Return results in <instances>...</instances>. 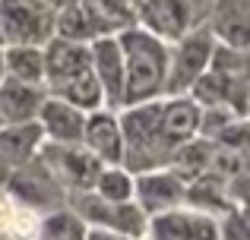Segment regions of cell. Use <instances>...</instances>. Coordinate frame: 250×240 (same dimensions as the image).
<instances>
[{
	"mask_svg": "<svg viewBox=\"0 0 250 240\" xmlns=\"http://www.w3.org/2000/svg\"><path fill=\"white\" fill-rule=\"evenodd\" d=\"M184 203L193 212H206V215H225V212L231 209V205H228V196H225V180L212 171L187 180V186H184Z\"/></svg>",
	"mask_w": 250,
	"mask_h": 240,
	"instance_id": "20",
	"label": "cell"
},
{
	"mask_svg": "<svg viewBox=\"0 0 250 240\" xmlns=\"http://www.w3.org/2000/svg\"><path fill=\"white\" fill-rule=\"evenodd\" d=\"M212 152H215V146L209 139L193 136V139H187L184 146L174 148L168 167L184 180V184H187V180H193V177H200V174L209 171V165H212Z\"/></svg>",
	"mask_w": 250,
	"mask_h": 240,
	"instance_id": "22",
	"label": "cell"
},
{
	"mask_svg": "<svg viewBox=\"0 0 250 240\" xmlns=\"http://www.w3.org/2000/svg\"><path fill=\"white\" fill-rule=\"evenodd\" d=\"M85 224L76 212L70 209H57L48 212V215L38 218V228H35V240H85Z\"/></svg>",
	"mask_w": 250,
	"mask_h": 240,
	"instance_id": "23",
	"label": "cell"
},
{
	"mask_svg": "<svg viewBox=\"0 0 250 240\" xmlns=\"http://www.w3.org/2000/svg\"><path fill=\"white\" fill-rule=\"evenodd\" d=\"M92 193L108 199V203H130L133 199V174L121 165H104Z\"/></svg>",
	"mask_w": 250,
	"mask_h": 240,
	"instance_id": "25",
	"label": "cell"
},
{
	"mask_svg": "<svg viewBox=\"0 0 250 240\" xmlns=\"http://www.w3.org/2000/svg\"><path fill=\"white\" fill-rule=\"evenodd\" d=\"M89 60H92L95 82L102 89V108L121 111L124 108V57H121L117 38L108 35V38L92 41L89 44Z\"/></svg>",
	"mask_w": 250,
	"mask_h": 240,
	"instance_id": "14",
	"label": "cell"
},
{
	"mask_svg": "<svg viewBox=\"0 0 250 240\" xmlns=\"http://www.w3.org/2000/svg\"><path fill=\"white\" fill-rule=\"evenodd\" d=\"M140 3H143V0H136V6H140Z\"/></svg>",
	"mask_w": 250,
	"mask_h": 240,
	"instance_id": "32",
	"label": "cell"
},
{
	"mask_svg": "<svg viewBox=\"0 0 250 240\" xmlns=\"http://www.w3.org/2000/svg\"><path fill=\"white\" fill-rule=\"evenodd\" d=\"M3 70H6V79H13V82L42 86V79H44V48L10 44V48H3Z\"/></svg>",
	"mask_w": 250,
	"mask_h": 240,
	"instance_id": "21",
	"label": "cell"
},
{
	"mask_svg": "<svg viewBox=\"0 0 250 240\" xmlns=\"http://www.w3.org/2000/svg\"><path fill=\"white\" fill-rule=\"evenodd\" d=\"M44 3H48V6H51V10H54V13H57V10H63V6H70V3H76V0H44Z\"/></svg>",
	"mask_w": 250,
	"mask_h": 240,
	"instance_id": "29",
	"label": "cell"
},
{
	"mask_svg": "<svg viewBox=\"0 0 250 240\" xmlns=\"http://www.w3.org/2000/svg\"><path fill=\"white\" fill-rule=\"evenodd\" d=\"M83 146L102 165H121L124 161V136H121V123H117V111L98 108V111L85 114Z\"/></svg>",
	"mask_w": 250,
	"mask_h": 240,
	"instance_id": "16",
	"label": "cell"
},
{
	"mask_svg": "<svg viewBox=\"0 0 250 240\" xmlns=\"http://www.w3.org/2000/svg\"><path fill=\"white\" fill-rule=\"evenodd\" d=\"M212 51H215V38L203 22L196 25V29H190L187 35L177 38V41L171 44V54H168V76H165V92H162V98L187 95L190 86L209 70Z\"/></svg>",
	"mask_w": 250,
	"mask_h": 240,
	"instance_id": "6",
	"label": "cell"
},
{
	"mask_svg": "<svg viewBox=\"0 0 250 240\" xmlns=\"http://www.w3.org/2000/svg\"><path fill=\"white\" fill-rule=\"evenodd\" d=\"M117 123H121L124 136V161L130 174H146L168 167L171 152L162 142V98L140 101L117 111Z\"/></svg>",
	"mask_w": 250,
	"mask_h": 240,
	"instance_id": "3",
	"label": "cell"
},
{
	"mask_svg": "<svg viewBox=\"0 0 250 240\" xmlns=\"http://www.w3.org/2000/svg\"><path fill=\"white\" fill-rule=\"evenodd\" d=\"M54 19L44 0H0V44L44 48L54 38Z\"/></svg>",
	"mask_w": 250,
	"mask_h": 240,
	"instance_id": "5",
	"label": "cell"
},
{
	"mask_svg": "<svg viewBox=\"0 0 250 240\" xmlns=\"http://www.w3.org/2000/svg\"><path fill=\"white\" fill-rule=\"evenodd\" d=\"M203 25L212 32L215 44L250 51V0H209Z\"/></svg>",
	"mask_w": 250,
	"mask_h": 240,
	"instance_id": "13",
	"label": "cell"
},
{
	"mask_svg": "<svg viewBox=\"0 0 250 240\" xmlns=\"http://www.w3.org/2000/svg\"><path fill=\"white\" fill-rule=\"evenodd\" d=\"M67 209L83 218L85 228L111 231V234H121L130 240H146L149 218L140 212V205L133 199L130 203H108V199L95 196L92 190H85V193H70Z\"/></svg>",
	"mask_w": 250,
	"mask_h": 240,
	"instance_id": "4",
	"label": "cell"
},
{
	"mask_svg": "<svg viewBox=\"0 0 250 240\" xmlns=\"http://www.w3.org/2000/svg\"><path fill=\"white\" fill-rule=\"evenodd\" d=\"M85 240H130V237H121V234H111V231L89 228V231H85Z\"/></svg>",
	"mask_w": 250,
	"mask_h": 240,
	"instance_id": "28",
	"label": "cell"
},
{
	"mask_svg": "<svg viewBox=\"0 0 250 240\" xmlns=\"http://www.w3.org/2000/svg\"><path fill=\"white\" fill-rule=\"evenodd\" d=\"M117 29H127L136 22V0H92Z\"/></svg>",
	"mask_w": 250,
	"mask_h": 240,
	"instance_id": "26",
	"label": "cell"
},
{
	"mask_svg": "<svg viewBox=\"0 0 250 240\" xmlns=\"http://www.w3.org/2000/svg\"><path fill=\"white\" fill-rule=\"evenodd\" d=\"M0 190L6 193L10 199H16L19 205H25L29 212H35L38 218L48 215V212H57V209H67V190L57 184V177L48 171L42 158H29L19 171L10 174Z\"/></svg>",
	"mask_w": 250,
	"mask_h": 240,
	"instance_id": "7",
	"label": "cell"
},
{
	"mask_svg": "<svg viewBox=\"0 0 250 240\" xmlns=\"http://www.w3.org/2000/svg\"><path fill=\"white\" fill-rule=\"evenodd\" d=\"M38 129H42L44 142H61V146H83V127H85V111L67 105L61 98L44 95L42 108H38Z\"/></svg>",
	"mask_w": 250,
	"mask_h": 240,
	"instance_id": "15",
	"label": "cell"
},
{
	"mask_svg": "<svg viewBox=\"0 0 250 240\" xmlns=\"http://www.w3.org/2000/svg\"><path fill=\"white\" fill-rule=\"evenodd\" d=\"M209 0H143L136 6V22L140 29L152 32L155 38L174 44L181 35L203 22Z\"/></svg>",
	"mask_w": 250,
	"mask_h": 240,
	"instance_id": "8",
	"label": "cell"
},
{
	"mask_svg": "<svg viewBox=\"0 0 250 240\" xmlns=\"http://www.w3.org/2000/svg\"><path fill=\"white\" fill-rule=\"evenodd\" d=\"M196 123H200V105L190 95L162 98V142L171 155L177 146L196 136Z\"/></svg>",
	"mask_w": 250,
	"mask_h": 240,
	"instance_id": "18",
	"label": "cell"
},
{
	"mask_svg": "<svg viewBox=\"0 0 250 240\" xmlns=\"http://www.w3.org/2000/svg\"><path fill=\"white\" fill-rule=\"evenodd\" d=\"M35 228H38L35 212H29L25 205H19L16 199H10L0 190V234H6L10 240H25L35 237Z\"/></svg>",
	"mask_w": 250,
	"mask_h": 240,
	"instance_id": "24",
	"label": "cell"
},
{
	"mask_svg": "<svg viewBox=\"0 0 250 240\" xmlns=\"http://www.w3.org/2000/svg\"><path fill=\"white\" fill-rule=\"evenodd\" d=\"M42 101H44L42 86L3 79L0 82V123H35Z\"/></svg>",
	"mask_w": 250,
	"mask_h": 240,
	"instance_id": "19",
	"label": "cell"
},
{
	"mask_svg": "<svg viewBox=\"0 0 250 240\" xmlns=\"http://www.w3.org/2000/svg\"><path fill=\"white\" fill-rule=\"evenodd\" d=\"M0 240H10V237H6V234H0Z\"/></svg>",
	"mask_w": 250,
	"mask_h": 240,
	"instance_id": "31",
	"label": "cell"
},
{
	"mask_svg": "<svg viewBox=\"0 0 250 240\" xmlns=\"http://www.w3.org/2000/svg\"><path fill=\"white\" fill-rule=\"evenodd\" d=\"M38 158L48 165V171L57 177V184L70 193H85L95 186L102 174V161L89 152L85 146H61V142H42Z\"/></svg>",
	"mask_w": 250,
	"mask_h": 240,
	"instance_id": "9",
	"label": "cell"
},
{
	"mask_svg": "<svg viewBox=\"0 0 250 240\" xmlns=\"http://www.w3.org/2000/svg\"><path fill=\"white\" fill-rule=\"evenodd\" d=\"M0 127H3V123H0Z\"/></svg>",
	"mask_w": 250,
	"mask_h": 240,
	"instance_id": "33",
	"label": "cell"
},
{
	"mask_svg": "<svg viewBox=\"0 0 250 240\" xmlns=\"http://www.w3.org/2000/svg\"><path fill=\"white\" fill-rule=\"evenodd\" d=\"M146 240H219V222L215 215L177 205L149 218Z\"/></svg>",
	"mask_w": 250,
	"mask_h": 240,
	"instance_id": "11",
	"label": "cell"
},
{
	"mask_svg": "<svg viewBox=\"0 0 250 240\" xmlns=\"http://www.w3.org/2000/svg\"><path fill=\"white\" fill-rule=\"evenodd\" d=\"M212 146L231 148V152H247V117L231 120V123H228V127L212 139Z\"/></svg>",
	"mask_w": 250,
	"mask_h": 240,
	"instance_id": "27",
	"label": "cell"
},
{
	"mask_svg": "<svg viewBox=\"0 0 250 240\" xmlns=\"http://www.w3.org/2000/svg\"><path fill=\"white\" fill-rule=\"evenodd\" d=\"M114 38L121 44L124 57V108L162 98L171 44L155 38L152 32L140 29V25H127Z\"/></svg>",
	"mask_w": 250,
	"mask_h": 240,
	"instance_id": "2",
	"label": "cell"
},
{
	"mask_svg": "<svg viewBox=\"0 0 250 240\" xmlns=\"http://www.w3.org/2000/svg\"><path fill=\"white\" fill-rule=\"evenodd\" d=\"M6 79V70H3V44H0V82Z\"/></svg>",
	"mask_w": 250,
	"mask_h": 240,
	"instance_id": "30",
	"label": "cell"
},
{
	"mask_svg": "<svg viewBox=\"0 0 250 240\" xmlns=\"http://www.w3.org/2000/svg\"><path fill=\"white\" fill-rule=\"evenodd\" d=\"M117 25L98 10L92 0H76V3L57 10L54 19V38H63V41H76V44H92L98 38L117 35Z\"/></svg>",
	"mask_w": 250,
	"mask_h": 240,
	"instance_id": "10",
	"label": "cell"
},
{
	"mask_svg": "<svg viewBox=\"0 0 250 240\" xmlns=\"http://www.w3.org/2000/svg\"><path fill=\"white\" fill-rule=\"evenodd\" d=\"M44 95L61 98L80 111H98L102 108V89L92 73L89 44L51 38L44 44Z\"/></svg>",
	"mask_w": 250,
	"mask_h": 240,
	"instance_id": "1",
	"label": "cell"
},
{
	"mask_svg": "<svg viewBox=\"0 0 250 240\" xmlns=\"http://www.w3.org/2000/svg\"><path fill=\"white\" fill-rule=\"evenodd\" d=\"M184 180L177 177L171 167H159V171L133 174V203L146 218L162 215L168 209L184 205Z\"/></svg>",
	"mask_w": 250,
	"mask_h": 240,
	"instance_id": "12",
	"label": "cell"
},
{
	"mask_svg": "<svg viewBox=\"0 0 250 240\" xmlns=\"http://www.w3.org/2000/svg\"><path fill=\"white\" fill-rule=\"evenodd\" d=\"M42 142L44 136L38 123H3L0 127V186L10 180L13 171H19L29 158H35Z\"/></svg>",
	"mask_w": 250,
	"mask_h": 240,
	"instance_id": "17",
	"label": "cell"
}]
</instances>
